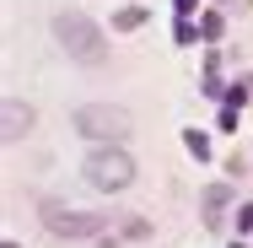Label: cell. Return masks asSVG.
Wrapping results in <instances>:
<instances>
[{
    "mask_svg": "<svg viewBox=\"0 0 253 248\" xmlns=\"http://www.w3.org/2000/svg\"><path fill=\"white\" fill-rule=\"evenodd\" d=\"M54 44L70 59H81V65H102V54H108V38L97 33V22L81 16V11H59L54 16Z\"/></svg>",
    "mask_w": 253,
    "mask_h": 248,
    "instance_id": "cell-1",
    "label": "cell"
},
{
    "mask_svg": "<svg viewBox=\"0 0 253 248\" xmlns=\"http://www.w3.org/2000/svg\"><path fill=\"white\" fill-rule=\"evenodd\" d=\"M135 178V162L124 146H92L86 151V184L92 189H129Z\"/></svg>",
    "mask_w": 253,
    "mask_h": 248,
    "instance_id": "cell-2",
    "label": "cell"
},
{
    "mask_svg": "<svg viewBox=\"0 0 253 248\" xmlns=\"http://www.w3.org/2000/svg\"><path fill=\"white\" fill-rule=\"evenodd\" d=\"M76 130L92 135V141H102V146H113V141L129 135V113L113 108V102H81L76 108Z\"/></svg>",
    "mask_w": 253,
    "mask_h": 248,
    "instance_id": "cell-3",
    "label": "cell"
},
{
    "mask_svg": "<svg viewBox=\"0 0 253 248\" xmlns=\"http://www.w3.org/2000/svg\"><path fill=\"white\" fill-rule=\"evenodd\" d=\"M43 221H49V232H59V238H92V232H102L108 227V216H97V210H65V205H43Z\"/></svg>",
    "mask_w": 253,
    "mask_h": 248,
    "instance_id": "cell-4",
    "label": "cell"
},
{
    "mask_svg": "<svg viewBox=\"0 0 253 248\" xmlns=\"http://www.w3.org/2000/svg\"><path fill=\"white\" fill-rule=\"evenodd\" d=\"M27 130H33V108L22 98H5V141H22Z\"/></svg>",
    "mask_w": 253,
    "mask_h": 248,
    "instance_id": "cell-5",
    "label": "cell"
},
{
    "mask_svg": "<svg viewBox=\"0 0 253 248\" xmlns=\"http://www.w3.org/2000/svg\"><path fill=\"white\" fill-rule=\"evenodd\" d=\"M183 146H189V156L210 162V135H205V130H183Z\"/></svg>",
    "mask_w": 253,
    "mask_h": 248,
    "instance_id": "cell-6",
    "label": "cell"
},
{
    "mask_svg": "<svg viewBox=\"0 0 253 248\" xmlns=\"http://www.w3.org/2000/svg\"><path fill=\"white\" fill-rule=\"evenodd\" d=\"M140 22H146V11H140V5H124V11L113 16V27H119V33H135Z\"/></svg>",
    "mask_w": 253,
    "mask_h": 248,
    "instance_id": "cell-7",
    "label": "cell"
},
{
    "mask_svg": "<svg viewBox=\"0 0 253 248\" xmlns=\"http://www.w3.org/2000/svg\"><path fill=\"white\" fill-rule=\"evenodd\" d=\"M237 227H253V205H243V210H237Z\"/></svg>",
    "mask_w": 253,
    "mask_h": 248,
    "instance_id": "cell-8",
    "label": "cell"
},
{
    "mask_svg": "<svg viewBox=\"0 0 253 248\" xmlns=\"http://www.w3.org/2000/svg\"><path fill=\"white\" fill-rule=\"evenodd\" d=\"M178 11H194V0H178Z\"/></svg>",
    "mask_w": 253,
    "mask_h": 248,
    "instance_id": "cell-9",
    "label": "cell"
},
{
    "mask_svg": "<svg viewBox=\"0 0 253 248\" xmlns=\"http://www.w3.org/2000/svg\"><path fill=\"white\" fill-rule=\"evenodd\" d=\"M5 248H16V243H5Z\"/></svg>",
    "mask_w": 253,
    "mask_h": 248,
    "instance_id": "cell-10",
    "label": "cell"
},
{
    "mask_svg": "<svg viewBox=\"0 0 253 248\" xmlns=\"http://www.w3.org/2000/svg\"><path fill=\"white\" fill-rule=\"evenodd\" d=\"M232 248H243V243H232Z\"/></svg>",
    "mask_w": 253,
    "mask_h": 248,
    "instance_id": "cell-11",
    "label": "cell"
}]
</instances>
